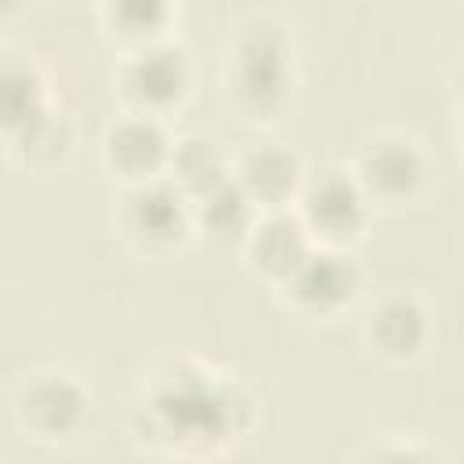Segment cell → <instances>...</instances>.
Instances as JSON below:
<instances>
[{
	"label": "cell",
	"instance_id": "10",
	"mask_svg": "<svg viewBox=\"0 0 464 464\" xmlns=\"http://www.w3.org/2000/svg\"><path fill=\"white\" fill-rule=\"evenodd\" d=\"M76 413H80V395L65 381H44L25 399V417L40 431H62L72 424Z\"/></svg>",
	"mask_w": 464,
	"mask_h": 464
},
{
	"label": "cell",
	"instance_id": "14",
	"mask_svg": "<svg viewBox=\"0 0 464 464\" xmlns=\"http://www.w3.org/2000/svg\"><path fill=\"white\" fill-rule=\"evenodd\" d=\"M381 464H420V460L410 453H392V457H381Z\"/></svg>",
	"mask_w": 464,
	"mask_h": 464
},
{
	"label": "cell",
	"instance_id": "6",
	"mask_svg": "<svg viewBox=\"0 0 464 464\" xmlns=\"http://www.w3.org/2000/svg\"><path fill=\"white\" fill-rule=\"evenodd\" d=\"M181 196L170 185H149L127 199V232L141 236L145 243H170L181 232Z\"/></svg>",
	"mask_w": 464,
	"mask_h": 464
},
{
	"label": "cell",
	"instance_id": "2",
	"mask_svg": "<svg viewBox=\"0 0 464 464\" xmlns=\"http://www.w3.org/2000/svg\"><path fill=\"white\" fill-rule=\"evenodd\" d=\"M246 254L250 261L268 272V276H290L304 257H308V239L301 221L286 218V214H268L265 221H257L246 236Z\"/></svg>",
	"mask_w": 464,
	"mask_h": 464
},
{
	"label": "cell",
	"instance_id": "13",
	"mask_svg": "<svg viewBox=\"0 0 464 464\" xmlns=\"http://www.w3.org/2000/svg\"><path fill=\"white\" fill-rule=\"evenodd\" d=\"M36 116V87L25 69H0V123L25 127Z\"/></svg>",
	"mask_w": 464,
	"mask_h": 464
},
{
	"label": "cell",
	"instance_id": "9",
	"mask_svg": "<svg viewBox=\"0 0 464 464\" xmlns=\"http://www.w3.org/2000/svg\"><path fill=\"white\" fill-rule=\"evenodd\" d=\"M170 170H174L178 185L188 188V192H196V196H203L207 188H214V185L225 181L221 178V170H225L221 167V152L207 138H185L170 152Z\"/></svg>",
	"mask_w": 464,
	"mask_h": 464
},
{
	"label": "cell",
	"instance_id": "8",
	"mask_svg": "<svg viewBox=\"0 0 464 464\" xmlns=\"http://www.w3.org/2000/svg\"><path fill=\"white\" fill-rule=\"evenodd\" d=\"M163 156H167V138H163V130H160L152 120H145V116L127 120V123H120V127L109 134V160H112L120 170L134 174V178L156 170Z\"/></svg>",
	"mask_w": 464,
	"mask_h": 464
},
{
	"label": "cell",
	"instance_id": "11",
	"mask_svg": "<svg viewBox=\"0 0 464 464\" xmlns=\"http://www.w3.org/2000/svg\"><path fill=\"white\" fill-rule=\"evenodd\" d=\"M370 330H373V341L392 352V355H402V352H413V344L420 341V312L410 304V301H388L384 308H377L370 315Z\"/></svg>",
	"mask_w": 464,
	"mask_h": 464
},
{
	"label": "cell",
	"instance_id": "12",
	"mask_svg": "<svg viewBox=\"0 0 464 464\" xmlns=\"http://www.w3.org/2000/svg\"><path fill=\"white\" fill-rule=\"evenodd\" d=\"M199 218L214 236L239 232L250 221V199H246V192L239 185L221 181V185H214V188H207L199 196Z\"/></svg>",
	"mask_w": 464,
	"mask_h": 464
},
{
	"label": "cell",
	"instance_id": "4",
	"mask_svg": "<svg viewBox=\"0 0 464 464\" xmlns=\"http://www.w3.org/2000/svg\"><path fill=\"white\" fill-rule=\"evenodd\" d=\"M123 83H127V94L145 105L170 102L185 83V62L170 47H145L127 62Z\"/></svg>",
	"mask_w": 464,
	"mask_h": 464
},
{
	"label": "cell",
	"instance_id": "7",
	"mask_svg": "<svg viewBox=\"0 0 464 464\" xmlns=\"http://www.w3.org/2000/svg\"><path fill=\"white\" fill-rule=\"evenodd\" d=\"M239 188L250 203H283L297 188V156L276 145L254 149L239 167Z\"/></svg>",
	"mask_w": 464,
	"mask_h": 464
},
{
	"label": "cell",
	"instance_id": "3",
	"mask_svg": "<svg viewBox=\"0 0 464 464\" xmlns=\"http://www.w3.org/2000/svg\"><path fill=\"white\" fill-rule=\"evenodd\" d=\"M286 283H290V290H294V297L301 304L326 312V308L341 304L352 294L355 272L337 254H312L308 250V257L286 276Z\"/></svg>",
	"mask_w": 464,
	"mask_h": 464
},
{
	"label": "cell",
	"instance_id": "1",
	"mask_svg": "<svg viewBox=\"0 0 464 464\" xmlns=\"http://www.w3.org/2000/svg\"><path fill=\"white\" fill-rule=\"evenodd\" d=\"M304 218L315 232L326 236H352L362 221V196L355 181H348L341 170H323L304 185Z\"/></svg>",
	"mask_w": 464,
	"mask_h": 464
},
{
	"label": "cell",
	"instance_id": "5",
	"mask_svg": "<svg viewBox=\"0 0 464 464\" xmlns=\"http://www.w3.org/2000/svg\"><path fill=\"white\" fill-rule=\"evenodd\" d=\"M420 178V160L406 141H373L362 152L359 163V181L370 192H381L388 199L406 196Z\"/></svg>",
	"mask_w": 464,
	"mask_h": 464
}]
</instances>
